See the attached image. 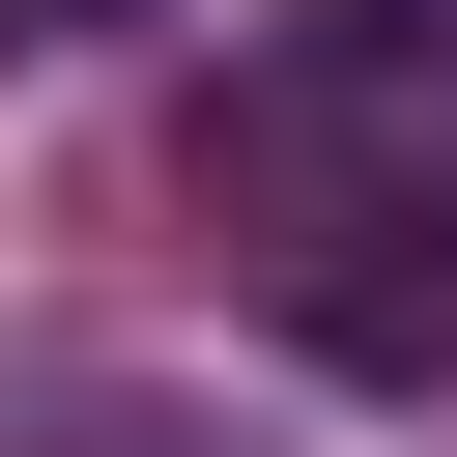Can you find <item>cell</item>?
<instances>
[{
	"label": "cell",
	"mask_w": 457,
	"mask_h": 457,
	"mask_svg": "<svg viewBox=\"0 0 457 457\" xmlns=\"http://www.w3.org/2000/svg\"><path fill=\"white\" fill-rule=\"evenodd\" d=\"M114 29H143V0H0V57H114Z\"/></svg>",
	"instance_id": "7a4b0ae2"
},
{
	"label": "cell",
	"mask_w": 457,
	"mask_h": 457,
	"mask_svg": "<svg viewBox=\"0 0 457 457\" xmlns=\"http://www.w3.org/2000/svg\"><path fill=\"white\" fill-rule=\"evenodd\" d=\"M257 343L343 371V400H457V143L314 200V228H257Z\"/></svg>",
	"instance_id": "6da1fadb"
},
{
	"label": "cell",
	"mask_w": 457,
	"mask_h": 457,
	"mask_svg": "<svg viewBox=\"0 0 457 457\" xmlns=\"http://www.w3.org/2000/svg\"><path fill=\"white\" fill-rule=\"evenodd\" d=\"M286 29H400V0H286Z\"/></svg>",
	"instance_id": "3957f363"
}]
</instances>
